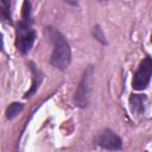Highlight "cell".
Masks as SVG:
<instances>
[{"label": "cell", "instance_id": "obj_7", "mask_svg": "<svg viewBox=\"0 0 152 152\" xmlns=\"http://www.w3.org/2000/svg\"><path fill=\"white\" fill-rule=\"evenodd\" d=\"M30 69H31V72H32V86H31L30 90L25 93V97L26 99L31 97L38 90V88H39V86H40V83L43 81V74L36 68V65L32 62H30Z\"/></svg>", "mask_w": 152, "mask_h": 152}, {"label": "cell", "instance_id": "obj_9", "mask_svg": "<svg viewBox=\"0 0 152 152\" xmlns=\"http://www.w3.org/2000/svg\"><path fill=\"white\" fill-rule=\"evenodd\" d=\"M0 19L11 23V2L10 0H0Z\"/></svg>", "mask_w": 152, "mask_h": 152}, {"label": "cell", "instance_id": "obj_2", "mask_svg": "<svg viewBox=\"0 0 152 152\" xmlns=\"http://www.w3.org/2000/svg\"><path fill=\"white\" fill-rule=\"evenodd\" d=\"M32 24L33 20L31 14V2L28 0H24L21 20L18 23L15 30V46L23 55H26L31 51L36 40V31L33 30Z\"/></svg>", "mask_w": 152, "mask_h": 152}, {"label": "cell", "instance_id": "obj_10", "mask_svg": "<svg viewBox=\"0 0 152 152\" xmlns=\"http://www.w3.org/2000/svg\"><path fill=\"white\" fill-rule=\"evenodd\" d=\"M93 36H94V37H95V39H96V40H99L101 44H107L106 36H104V33H103L102 28H101L99 25H96V26L93 28Z\"/></svg>", "mask_w": 152, "mask_h": 152}, {"label": "cell", "instance_id": "obj_12", "mask_svg": "<svg viewBox=\"0 0 152 152\" xmlns=\"http://www.w3.org/2000/svg\"><path fill=\"white\" fill-rule=\"evenodd\" d=\"M99 1H103V0H99Z\"/></svg>", "mask_w": 152, "mask_h": 152}, {"label": "cell", "instance_id": "obj_8", "mask_svg": "<svg viewBox=\"0 0 152 152\" xmlns=\"http://www.w3.org/2000/svg\"><path fill=\"white\" fill-rule=\"evenodd\" d=\"M24 109V104L20 102H12L7 106L6 112H5V116L7 120H13L14 118H17Z\"/></svg>", "mask_w": 152, "mask_h": 152}, {"label": "cell", "instance_id": "obj_11", "mask_svg": "<svg viewBox=\"0 0 152 152\" xmlns=\"http://www.w3.org/2000/svg\"><path fill=\"white\" fill-rule=\"evenodd\" d=\"M4 50V39H2V34L0 32V51Z\"/></svg>", "mask_w": 152, "mask_h": 152}, {"label": "cell", "instance_id": "obj_1", "mask_svg": "<svg viewBox=\"0 0 152 152\" xmlns=\"http://www.w3.org/2000/svg\"><path fill=\"white\" fill-rule=\"evenodd\" d=\"M45 34L52 44V52L50 56V63L58 70H65L71 62V50L66 38L56 28L46 26L44 28Z\"/></svg>", "mask_w": 152, "mask_h": 152}, {"label": "cell", "instance_id": "obj_5", "mask_svg": "<svg viewBox=\"0 0 152 152\" xmlns=\"http://www.w3.org/2000/svg\"><path fill=\"white\" fill-rule=\"evenodd\" d=\"M95 144L99 145L102 148L106 150H110V151H116V150H121L122 148V140L121 138L113 132L112 129H103L102 132H100L95 139H94Z\"/></svg>", "mask_w": 152, "mask_h": 152}, {"label": "cell", "instance_id": "obj_3", "mask_svg": "<svg viewBox=\"0 0 152 152\" xmlns=\"http://www.w3.org/2000/svg\"><path fill=\"white\" fill-rule=\"evenodd\" d=\"M93 75H94V68L89 66L83 72L81 81L76 88L75 91V103L80 108H84L88 106L90 91H91V83H93Z\"/></svg>", "mask_w": 152, "mask_h": 152}, {"label": "cell", "instance_id": "obj_6", "mask_svg": "<svg viewBox=\"0 0 152 152\" xmlns=\"http://www.w3.org/2000/svg\"><path fill=\"white\" fill-rule=\"evenodd\" d=\"M147 96L144 94H132L129 96V109L134 115H141L145 112Z\"/></svg>", "mask_w": 152, "mask_h": 152}, {"label": "cell", "instance_id": "obj_4", "mask_svg": "<svg viewBox=\"0 0 152 152\" xmlns=\"http://www.w3.org/2000/svg\"><path fill=\"white\" fill-rule=\"evenodd\" d=\"M152 76V59L151 57H145L139 66L137 68L133 78H132V88L134 90H144L148 87Z\"/></svg>", "mask_w": 152, "mask_h": 152}]
</instances>
